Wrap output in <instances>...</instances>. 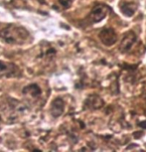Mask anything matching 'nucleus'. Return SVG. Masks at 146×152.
Masks as SVG:
<instances>
[{
    "mask_svg": "<svg viewBox=\"0 0 146 152\" xmlns=\"http://www.w3.org/2000/svg\"><path fill=\"white\" fill-rule=\"evenodd\" d=\"M23 96L31 100H36L41 97L42 91L37 84H31L23 88Z\"/></svg>",
    "mask_w": 146,
    "mask_h": 152,
    "instance_id": "nucleus-7",
    "label": "nucleus"
},
{
    "mask_svg": "<svg viewBox=\"0 0 146 152\" xmlns=\"http://www.w3.org/2000/svg\"><path fill=\"white\" fill-rule=\"evenodd\" d=\"M99 39L105 46H111L117 41V35L112 28H105L99 32Z\"/></svg>",
    "mask_w": 146,
    "mask_h": 152,
    "instance_id": "nucleus-4",
    "label": "nucleus"
},
{
    "mask_svg": "<svg viewBox=\"0 0 146 152\" xmlns=\"http://www.w3.org/2000/svg\"><path fill=\"white\" fill-rule=\"evenodd\" d=\"M20 71L13 63L0 61V78H15L19 76Z\"/></svg>",
    "mask_w": 146,
    "mask_h": 152,
    "instance_id": "nucleus-3",
    "label": "nucleus"
},
{
    "mask_svg": "<svg viewBox=\"0 0 146 152\" xmlns=\"http://www.w3.org/2000/svg\"><path fill=\"white\" fill-rule=\"evenodd\" d=\"M137 37L135 35V33L133 31H128V32L125 33V35L123 36V38L121 40V43H120L119 49L120 52L125 53L127 51H129L132 46L136 43Z\"/></svg>",
    "mask_w": 146,
    "mask_h": 152,
    "instance_id": "nucleus-5",
    "label": "nucleus"
},
{
    "mask_svg": "<svg viewBox=\"0 0 146 152\" xmlns=\"http://www.w3.org/2000/svg\"><path fill=\"white\" fill-rule=\"evenodd\" d=\"M139 126H142L143 128H146V123H139Z\"/></svg>",
    "mask_w": 146,
    "mask_h": 152,
    "instance_id": "nucleus-10",
    "label": "nucleus"
},
{
    "mask_svg": "<svg viewBox=\"0 0 146 152\" xmlns=\"http://www.w3.org/2000/svg\"><path fill=\"white\" fill-rule=\"evenodd\" d=\"M65 110V102L62 99H56L55 100H53L52 105H51V114L54 117H59L64 113Z\"/></svg>",
    "mask_w": 146,
    "mask_h": 152,
    "instance_id": "nucleus-9",
    "label": "nucleus"
},
{
    "mask_svg": "<svg viewBox=\"0 0 146 152\" xmlns=\"http://www.w3.org/2000/svg\"><path fill=\"white\" fill-rule=\"evenodd\" d=\"M108 13H110V8L107 5L101 3L96 4L88 15V20L91 23L101 22L102 19H104L108 15Z\"/></svg>",
    "mask_w": 146,
    "mask_h": 152,
    "instance_id": "nucleus-2",
    "label": "nucleus"
},
{
    "mask_svg": "<svg viewBox=\"0 0 146 152\" xmlns=\"http://www.w3.org/2000/svg\"><path fill=\"white\" fill-rule=\"evenodd\" d=\"M31 34L26 28L16 25L9 26L0 30V40L5 44L9 45H23L29 42Z\"/></svg>",
    "mask_w": 146,
    "mask_h": 152,
    "instance_id": "nucleus-1",
    "label": "nucleus"
},
{
    "mask_svg": "<svg viewBox=\"0 0 146 152\" xmlns=\"http://www.w3.org/2000/svg\"><path fill=\"white\" fill-rule=\"evenodd\" d=\"M119 8L122 14L127 17H131L134 15L138 8V2L136 0H123V1H120Z\"/></svg>",
    "mask_w": 146,
    "mask_h": 152,
    "instance_id": "nucleus-6",
    "label": "nucleus"
},
{
    "mask_svg": "<svg viewBox=\"0 0 146 152\" xmlns=\"http://www.w3.org/2000/svg\"><path fill=\"white\" fill-rule=\"evenodd\" d=\"M102 105H104V100L96 94L90 96L85 102V108H88V110H99Z\"/></svg>",
    "mask_w": 146,
    "mask_h": 152,
    "instance_id": "nucleus-8",
    "label": "nucleus"
}]
</instances>
